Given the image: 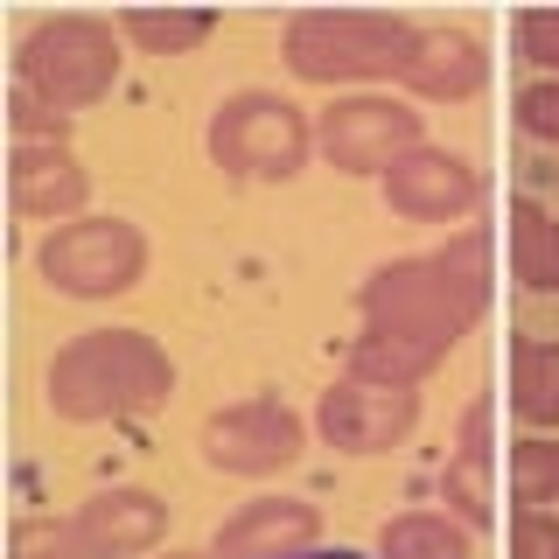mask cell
<instances>
[{
  "label": "cell",
  "instance_id": "cell-1",
  "mask_svg": "<svg viewBox=\"0 0 559 559\" xmlns=\"http://www.w3.org/2000/svg\"><path fill=\"white\" fill-rule=\"evenodd\" d=\"M287 559H371V552H349V546H314V552H287Z\"/></svg>",
  "mask_w": 559,
  "mask_h": 559
}]
</instances>
